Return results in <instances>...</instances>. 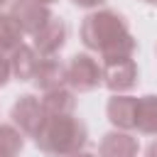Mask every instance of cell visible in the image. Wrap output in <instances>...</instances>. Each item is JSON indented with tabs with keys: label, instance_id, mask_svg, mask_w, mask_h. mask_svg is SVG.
<instances>
[{
	"label": "cell",
	"instance_id": "obj_1",
	"mask_svg": "<svg viewBox=\"0 0 157 157\" xmlns=\"http://www.w3.org/2000/svg\"><path fill=\"white\" fill-rule=\"evenodd\" d=\"M81 42L88 52H96L103 59H118V56H135L137 39L130 32V25L125 15L110 7L91 10L81 22Z\"/></svg>",
	"mask_w": 157,
	"mask_h": 157
},
{
	"label": "cell",
	"instance_id": "obj_2",
	"mask_svg": "<svg viewBox=\"0 0 157 157\" xmlns=\"http://www.w3.org/2000/svg\"><path fill=\"white\" fill-rule=\"evenodd\" d=\"M32 140L44 157H69L86 147L88 128L76 113L47 115Z\"/></svg>",
	"mask_w": 157,
	"mask_h": 157
},
{
	"label": "cell",
	"instance_id": "obj_3",
	"mask_svg": "<svg viewBox=\"0 0 157 157\" xmlns=\"http://www.w3.org/2000/svg\"><path fill=\"white\" fill-rule=\"evenodd\" d=\"M66 86L74 93H91L98 86H103V69L96 56L88 52L74 54L66 61Z\"/></svg>",
	"mask_w": 157,
	"mask_h": 157
},
{
	"label": "cell",
	"instance_id": "obj_4",
	"mask_svg": "<svg viewBox=\"0 0 157 157\" xmlns=\"http://www.w3.org/2000/svg\"><path fill=\"white\" fill-rule=\"evenodd\" d=\"M103 86L110 93H130L140 81V69L135 56H118V59H103Z\"/></svg>",
	"mask_w": 157,
	"mask_h": 157
},
{
	"label": "cell",
	"instance_id": "obj_5",
	"mask_svg": "<svg viewBox=\"0 0 157 157\" xmlns=\"http://www.w3.org/2000/svg\"><path fill=\"white\" fill-rule=\"evenodd\" d=\"M44 108H42V98L34 93H22L15 98L12 108H10V123L25 135V137H34L39 125L44 123Z\"/></svg>",
	"mask_w": 157,
	"mask_h": 157
},
{
	"label": "cell",
	"instance_id": "obj_6",
	"mask_svg": "<svg viewBox=\"0 0 157 157\" xmlns=\"http://www.w3.org/2000/svg\"><path fill=\"white\" fill-rule=\"evenodd\" d=\"M66 39H69V27L59 15H54L47 25H42L32 34V47L39 56H59V52L66 47Z\"/></svg>",
	"mask_w": 157,
	"mask_h": 157
},
{
	"label": "cell",
	"instance_id": "obj_7",
	"mask_svg": "<svg viewBox=\"0 0 157 157\" xmlns=\"http://www.w3.org/2000/svg\"><path fill=\"white\" fill-rule=\"evenodd\" d=\"M7 12H10V17L20 25V29L25 32V34H34L42 25H47L52 17H54V12L49 10V5H39V2H34V0H12L10 5H7Z\"/></svg>",
	"mask_w": 157,
	"mask_h": 157
},
{
	"label": "cell",
	"instance_id": "obj_8",
	"mask_svg": "<svg viewBox=\"0 0 157 157\" xmlns=\"http://www.w3.org/2000/svg\"><path fill=\"white\" fill-rule=\"evenodd\" d=\"M135 108H137V96L113 93L105 103V118L115 130L135 132Z\"/></svg>",
	"mask_w": 157,
	"mask_h": 157
},
{
	"label": "cell",
	"instance_id": "obj_9",
	"mask_svg": "<svg viewBox=\"0 0 157 157\" xmlns=\"http://www.w3.org/2000/svg\"><path fill=\"white\" fill-rule=\"evenodd\" d=\"M140 142L128 130H110L98 142V157H137Z\"/></svg>",
	"mask_w": 157,
	"mask_h": 157
},
{
	"label": "cell",
	"instance_id": "obj_10",
	"mask_svg": "<svg viewBox=\"0 0 157 157\" xmlns=\"http://www.w3.org/2000/svg\"><path fill=\"white\" fill-rule=\"evenodd\" d=\"M32 83L42 93L52 91V88H59V86H66V61H61L56 56H39Z\"/></svg>",
	"mask_w": 157,
	"mask_h": 157
},
{
	"label": "cell",
	"instance_id": "obj_11",
	"mask_svg": "<svg viewBox=\"0 0 157 157\" xmlns=\"http://www.w3.org/2000/svg\"><path fill=\"white\" fill-rule=\"evenodd\" d=\"M39 64V54L34 52L32 44H20L17 49L10 52V66H12V78L15 81H32L34 71Z\"/></svg>",
	"mask_w": 157,
	"mask_h": 157
},
{
	"label": "cell",
	"instance_id": "obj_12",
	"mask_svg": "<svg viewBox=\"0 0 157 157\" xmlns=\"http://www.w3.org/2000/svg\"><path fill=\"white\" fill-rule=\"evenodd\" d=\"M39 98H42L44 115H64V113H76V93H74L69 86H59V88L44 91Z\"/></svg>",
	"mask_w": 157,
	"mask_h": 157
},
{
	"label": "cell",
	"instance_id": "obj_13",
	"mask_svg": "<svg viewBox=\"0 0 157 157\" xmlns=\"http://www.w3.org/2000/svg\"><path fill=\"white\" fill-rule=\"evenodd\" d=\"M135 130L140 135H155L157 137V93H145L137 98Z\"/></svg>",
	"mask_w": 157,
	"mask_h": 157
},
{
	"label": "cell",
	"instance_id": "obj_14",
	"mask_svg": "<svg viewBox=\"0 0 157 157\" xmlns=\"http://www.w3.org/2000/svg\"><path fill=\"white\" fill-rule=\"evenodd\" d=\"M25 42V32L10 17V12H0V54H10Z\"/></svg>",
	"mask_w": 157,
	"mask_h": 157
},
{
	"label": "cell",
	"instance_id": "obj_15",
	"mask_svg": "<svg viewBox=\"0 0 157 157\" xmlns=\"http://www.w3.org/2000/svg\"><path fill=\"white\" fill-rule=\"evenodd\" d=\"M25 135L12 123H0V157H20Z\"/></svg>",
	"mask_w": 157,
	"mask_h": 157
},
{
	"label": "cell",
	"instance_id": "obj_16",
	"mask_svg": "<svg viewBox=\"0 0 157 157\" xmlns=\"http://www.w3.org/2000/svg\"><path fill=\"white\" fill-rule=\"evenodd\" d=\"M12 81V66H10V54H0V88H5Z\"/></svg>",
	"mask_w": 157,
	"mask_h": 157
},
{
	"label": "cell",
	"instance_id": "obj_17",
	"mask_svg": "<svg viewBox=\"0 0 157 157\" xmlns=\"http://www.w3.org/2000/svg\"><path fill=\"white\" fill-rule=\"evenodd\" d=\"M76 7H83V10H98L105 0H71Z\"/></svg>",
	"mask_w": 157,
	"mask_h": 157
},
{
	"label": "cell",
	"instance_id": "obj_18",
	"mask_svg": "<svg viewBox=\"0 0 157 157\" xmlns=\"http://www.w3.org/2000/svg\"><path fill=\"white\" fill-rule=\"evenodd\" d=\"M145 157H157V140L145 147Z\"/></svg>",
	"mask_w": 157,
	"mask_h": 157
},
{
	"label": "cell",
	"instance_id": "obj_19",
	"mask_svg": "<svg viewBox=\"0 0 157 157\" xmlns=\"http://www.w3.org/2000/svg\"><path fill=\"white\" fill-rule=\"evenodd\" d=\"M69 157H98V155H93V152H86V150H78V152H74V155H69Z\"/></svg>",
	"mask_w": 157,
	"mask_h": 157
},
{
	"label": "cell",
	"instance_id": "obj_20",
	"mask_svg": "<svg viewBox=\"0 0 157 157\" xmlns=\"http://www.w3.org/2000/svg\"><path fill=\"white\" fill-rule=\"evenodd\" d=\"M34 2H39V5H54L56 0H34Z\"/></svg>",
	"mask_w": 157,
	"mask_h": 157
},
{
	"label": "cell",
	"instance_id": "obj_21",
	"mask_svg": "<svg viewBox=\"0 0 157 157\" xmlns=\"http://www.w3.org/2000/svg\"><path fill=\"white\" fill-rule=\"evenodd\" d=\"M10 2H12V0H0V12H2V10H5V7L10 5Z\"/></svg>",
	"mask_w": 157,
	"mask_h": 157
},
{
	"label": "cell",
	"instance_id": "obj_22",
	"mask_svg": "<svg viewBox=\"0 0 157 157\" xmlns=\"http://www.w3.org/2000/svg\"><path fill=\"white\" fill-rule=\"evenodd\" d=\"M142 2H147V5H155V7H157V0H142Z\"/></svg>",
	"mask_w": 157,
	"mask_h": 157
},
{
	"label": "cell",
	"instance_id": "obj_23",
	"mask_svg": "<svg viewBox=\"0 0 157 157\" xmlns=\"http://www.w3.org/2000/svg\"><path fill=\"white\" fill-rule=\"evenodd\" d=\"M155 54H157V47H155Z\"/></svg>",
	"mask_w": 157,
	"mask_h": 157
}]
</instances>
